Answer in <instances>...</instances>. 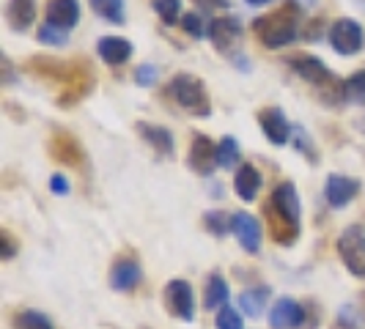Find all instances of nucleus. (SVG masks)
Here are the masks:
<instances>
[{
    "instance_id": "26",
    "label": "nucleus",
    "mask_w": 365,
    "mask_h": 329,
    "mask_svg": "<svg viewBox=\"0 0 365 329\" xmlns=\"http://www.w3.org/2000/svg\"><path fill=\"white\" fill-rule=\"evenodd\" d=\"M14 329H53V321L38 310H19L14 315Z\"/></svg>"
},
{
    "instance_id": "15",
    "label": "nucleus",
    "mask_w": 365,
    "mask_h": 329,
    "mask_svg": "<svg viewBox=\"0 0 365 329\" xmlns=\"http://www.w3.org/2000/svg\"><path fill=\"white\" fill-rule=\"evenodd\" d=\"M269 324H272V329H299L305 324V310L297 299L283 296L274 302L272 313H269Z\"/></svg>"
},
{
    "instance_id": "12",
    "label": "nucleus",
    "mask_w": 365,
    "mask_h": 329,
    "mask_svg": "<svg viewBox=\"0 0 365 329\" xmlns=\"http://www.w3.org/2000/svg\"><path fill=\"white\" fill-rule=\"evenodd\" d=\"M360 195V179H351V176H341V173H332L324 182V198L332 209H344L346 203H351Z\"/></svg>"
},
{
    "instance_id": "6",
    "label": "nucleus",
    "mask_w": 365,
    "mask_h": 329,
    "mask_svg": "<svg viewBox=\"0 0 365 329\" xmlns=\"http://www.w3.org/2000/svg\"><path fill=\"white\" fill-rule=\"evenodd\" d=\"M47 151L58 164H69V167H83L86 164V151L80 146V140L66 129H53Z\"/></svg>"
},
{
    "instance_id": "17",
    "label": "nucleus",
    "mask_w": 365,
    "mask_h": 329,
    "mask_svg": "<svg viewBox=\"0 0 365 329\" xmlns=\"http://www.w3.org/2000/svg\"><path fill=\"white\" fill-rule=\"evenodd\" d=\"M44 14H47V25L69 31L80 22V3L77 0H47Z\"/></svg>"
},
{
    "instance_id": "25",
    "label": "nucleus",
    "mask_w": 365,
    "mask_h": 329,
    "mask_svg": "<svg viewBox=\"0 0 365 329\" xmlns=\"http://www.w3.org/2000/svg\"><path fill=\"white\" fill-rule=\"evenodd\" d=\"M239 157H242V151H239L237 137H234V135L220 137V143H217V167H234V164H239Z\"/></svg>"
},
{
    "instance_id": "10",
    "label": "nucleus",
    "mask_w": 365,
    "mask_h": 329,
    "mask_svg": "<svg viewBox=\"0 0 365 329\" xmlns=\"http://www.w3.org/2000/svg\"><path fill=\"white\" fill-rule=\"evenodd\" d=\"M187 162H190V167L198 176H212L215 167H217V143H212L203 132H195L192 135V143H190Z\"/></svg>"
},
{
    "instance_id": "19",
    "label": "nucleus",
    "mask_w": 365,
    "mask_h": 329,
    "mask_svg": "<svg viewBox=\"0 0 365 329\" xmlns=\"http://www.w3.org/2000/svg\"><path fill=\"white\" fill-rule=\"evenodd\" d=\"M36 19V0H9L6 3V22L11 31H28Z\"/></svg>"
},
{
    "instance_id": "41",
    "label": "nucleus",
    "mask_w": 365,
    "mask_h": 329,
    "mask_svg": "<svg viewBox=\"0 0 365 329\" xmlns=\"http://www.w3.org/2000/svg\"><path fill=\"white\" fill-rule=\"evenodd\" d=\"M245 3H250V6H267V3H272V0H245Z\"/></svg>"
},
{
    "instance_id": "5",
    "label": "nucleus",
    "mask_w": 365,
    "mask_h": 329,
    "mask_svg": "<svg viewBox=\"0 0 365 329\" xmlns=\"http://www.w3.org/2000/svg\"><path fill=\"white\" fill-rule=\"evenodd\" d=\"M338 256L354 277H365V228L351 225L338 239Z\"/></svg>"
},
{
    "instance_id": "39",
    "label": "nucleus",
    "mask_w": 365,
    "mask_h": 329,
    "mask_svg": "<svg viewBox=\"0 0 365 329\" xmlns=\"http://www.w3.org/2000/svg\"><path fill=\"white\" fill-rule=\"evenodd\" d=\"M50 189H53L55 195H66V192H69V182H66V176H63V173H55L53 179H50Z\"/></svg>"
},
{
    "instance_id": "21",
    "label": "nucleus",
    "mask_w": 365,
    "mask_h": 329,
    "mask_svg": "<svg viewBox=\"0 0 365 329\" xmlns=\"http://www.w3.org/2000/svg\"><path fill=\"white\" fill-rule=\"evenodd\" d=\"M269 203H272L277 212H283L292 222L299 225V209H302V206H299V195H297V189H294L292 182L277 184L274 192L269 195Z\"/></svg>"
},
{
    "instance_id": "27",
    "label": "nucleus",
    "mask_w": 365,
    "mask_h": 329,
    "mask_svg": "<svg viewBox=\"0 0 365 329\" xmlns=\"http://www.w3.org/2000/svg\"><path fill=\"white\" fill-rule=\"evenodd\" d=\"M239 305H242V313L247 315H258L267 305V288H247L239 296Z\"/></svg>"
},
{
    "instance_id": "2",
    "label": "nucleus",
    "mask_w": 365,
    "mask_h": 329,
    "mask_svg": "<svg viewBox=\"0 0 365 329\" xmlns=\"http://www.w3.org/2000/svg\"><path fill=\"white\" fill-rule=\"evenodd\" d=\"M253 31H256L258 41L269 50H280V47L297 41V36H299V3L292 0L277 11L256 17L253 19Z\"/></svg>"
},
{
    "instance_id": "4",
    "label": "nucleus",
    "mask_w": 365,
    "mask_h": 329,
    "mask_svg": "<svg viewBox=\"0 0 365 329\" xmlns=\"http://www.w3.org/2000/svg\"><path fill=\"white\" fill-rule=\"evenodd\" d=\"M365 33H363V25L357 19L351 17H341L335 19L329 25L327 38H329V47L335 50L338 55H357L363 50L365 44Z\"/></svg>"
},
{
    "instance_id": "23",
    "label": "nucleus",
    "mask_w": 365,
    "mask_h": 329,
    "mask_svg": "<svg viewBox=\"0 0 365 329\" xmlns=\"http://www.w3.org/2000/svg\"><path fill=\"white\" fill-rule=\"evenodd\" d=\"M228 280L222 277V274H212L209 280H206V291H203V305L209 308V310H220V308H225V302H228Z\"/></svg>"
},
{
    "instance_id": "29",
    "label": "nucleus",
    "mask_w": 365,
    "mask_h": 329,
    "mask_svg": "<svg viewBox=\"0 0 365 329\" xmlns=\"http://www.w3.org/2000/svg\"><path fill=\"white\" fill-rule=\"evenodd\" d=\"M346 102H354V105H365V69L354 72L346 80Z\"/></svg>"
},
{
    "instance_id": "3",
    "label": "nucleus",
    "mask_w": 365,
    "mask_h": 329,
    "mask_svg": "<svg viewBox=\"0 0 365 329\" xmlns=\"http://www.w3.org/2000/svg\"><path fill=\"white\" fill-rule=\"evenodd\" d=\"M168 93L190 115H195V118H209L212 115V99H209V91H206V85L198 77H192V74L187 72L176 74L170 80V85H168Z\"/></svg>"
},
{
    "instance_id": "24",
    "label": "nucleus",
    "mask_w": 365,
    "mask_h": 329,
    "mask_svg": "<svg viewBox=\"0 0 365 329\" xmlns=\"http://www.w3.org/2000/svg\"><path fill=\"white\" fill-rule=\"evenodd\" d=\"M91 9L113 25H124V0H91Z\"/></svg>"
},
{
    "instance_id": "28",
    "label": "nucleus",
    "mask_w": 365,
    "mask_h": 329,
    "mask_svg": "<svg viewBox=\"0 0 365 329\" xmlns=\"http://www.w3.org/2000/svg\"><path fill=\"white\" fill-rule=\"evenodd\" d=\"M154 6V11L160 14V19H163V25H176V22H182V0H154L151 3Z\"/></svg>"
},
{
    "instance_id": "40",
    "label": "nucleus",
    "mask_w": 365,
    "mask_h": 329,
    "mask_svg": "<svg viewBox=\"0 0 365 329\" xmlns=\"http://www.w3.org/2000/svg\"><path fill=\"white\" fill-rule=\"evenodd\" d=\"M0 63H3V85H11V83H14V69H11V61L3 55V58H0Z\"/></svg>"
},
{
    "instance_id": "8",
    "label": "nucleus",
    "mask_w": 365,
    "mask_h": 329,
    "mask_svg": "<svg viewBox=\"0 0 365 329\" xmlns=\"http://www.w3.org/2000/svg\"><path fill=\"white\" fill-rule=\"evenodd\" d=\"M289 69H292L299 80H305L308 85H313V91L324 88L327 83L335 80V74L327 69V63H324V61H319L316 55H308V53L292 55V58H289Z\"/></svg>"
},
{
    "instance_id": "32",
    "label": "nucleus",
    "mask_w": 365,
    "mask_h": 329,
    "mask_svg": "<svg viewBox=\"0 0 365 329\" xmlns=\"http://www.w3.org/2000/svg\"><path fill=\"white\" fill-rule=\"evenodd\" d=\"M217 329H242L245 327V321H242V313L239 310H234V308H220L217 310Z\"/></svg>"
},
{
    "instance_id": "1",
    "label": "nucleus",
    "mask_w": 365,
    "mask_h": 329,
    "mask_svg": "<svg viewBox=\"0 0 365 329\" xmlns=\"http://www.w3.org/2000/svg\"><path fill=\"white\" fill-rule=\"evenodd\" d=\"M28 72L38 74V77H50L55 83H61V93H58V108H74L83 96H88L96 85V74H93L91 63L86 61H55V58H34L25 66Z\"/></svg>"
},
{
    "instance_id": "7",
    "label": "nucleus",
    "mask_w": 365,
    "mask_h": 329,
    "mask_svg": "<svg viewBox=\"0 0 365 329\" xmlns=\"http://www.w3.org/2000/svg\"><path fill=\"white\" fill-rule=\"evenodd\" d=\"M206 36L215 44V50L228 58H234L237 53V44L242 41V22L237 17H217L209 22L206 28Z\"/></svg>"
},
{
    "instance_id": "13",
    "label": "nucleus",
    "mask_w": 365,
    "mask_h": 329,
    "mask_svg": "<svg viewBox=\"0 0 365 329\" xmlns=\"http://www.w3.org/2000/svg\"><path fill=\"white\" fill-rule=\"evenodd\" d=\"M231 234L239 239V244L245 247V253L256 256L261 247V222L247 212H237L231 217Z\"/></svg>"
},
{
    "instance_id": "18",
    "label": "nucleus",
    "mask_w": 365,
    "mask_h": 329,
    "mask_svg": "<svg viewBox=\"0 0 365 329\" xmlns=\"http://www.w3.org/2000/svg\"><path fill=\"white\" fill-rule=\"evenodd\" d=\"M135 129H138V135L143 137V143H148L157 154H163V157H173V154H176V140H173L170 129L148 124V121H138Z\"/></svg>"
},
{
    "instance_id": "11",
    "label": "nucleus",
    "mask_w": 365,
    "mask_h": 329,
    "mask_svg": "<svg viewBox=\"0 0 365 329\" xmlns=\"http://www.w3.org/2000/svg\"><path fill=\"white\" fill-rule=\"evenodd\" d=\"M258 127L272 146H286L292 140V121L280 108H264L258 113Z\"/></svg>"
},
{
    "instance_id": "22",
    "label": "nucleus",
    "mask_w": 365,
    "mask_h": 329,
    "mask_svg": "<svg viewBox=\"0 0 365 329\" xmlns=\"http://www.w3.org/2000/svg\"><path fill=\"white\" fill-rule=\"evenodd\" d=\"M234 189L242 201H256L258 189H261V173H258L253 164L242 162V167L237 170V179H234Z\"/></svg>"
},
{
    "instance_id": "9",
    "label": "nucleus",
    "mask_w": 365,
    "mask_h": 329,
    "mask_svg": "<svg viewBox=\"0 0 365 329\" xmlns=\"http://www.w3.org/2000/svg\"><path fill=\"white\" fill-rule=\"evenodd\" d=\"M165 308L170 315L182 318V321H192L195 315V293H192V286L187 280H170L165 286Z\"/></svg>"
},
{
    "instance_id": "20",
    "label": "nucleus",
    "mask_w": 365,
    "mask_h": 329,
    "mask_svg": "<svg viewBox=\"0 0 365 329\" xmlns=\"http://www.w3.org/2000/svg\"><path fill=\"white\" fill-rule=\"evenodd\" d=\"M96 53H99V58H102L105 63H110V66H121V63H127L129 58H132V44L121 36H105V38H99Z\"/></svg>"
},
{
    "instance_id": "16",
    "label": "nucleus",
    "mask_w": 365,
    "mask_h": 329,
    "mask_svg": "<svg viewBox=\"0 0 365 329\" xmlns=\"http://www.w3.org/2000/svg\"><path fill=\"white\" fill-rule=\"evenodd\" d=\"M143 280V269L135 258H118L110 269V286L115 291H135Z\"/></svg>"
},
{
    "instance_id": "31",
    "label": "nucleus",
    "mask_w": 365,
    "mask_h": 329,
    "mask_svg": "<svg viewBox=\"0 0 365 329\" xmlns=\"http://www.w3.org/2000/svg\"><path fill=\"white\" fill-rule=\"evenodd\" d=\"M36 38L41 44H50V47H63V44L69 41V33L61 31V28H55V25H41Z\"/></svg>"
},
{
    "instance_id": "35",
    "label": "nucleus",
    "mask_w": 365,
    "mask_h": 329,
    "mask_svg": "<svg viewBox=\"0 0 365 329\" xmlns=\"http://www.w3.org/2000/svg\"><path fill=\"white\" fill-rule=\"evenodd\" d=\"M182 28L187 36L192 38H203L206 36V28H203V19L195 14V11H190V14H184L182 17Z\"/></svg>"
},
{
    "instance_id": "36",
    "label": "nucleus",
    "mask_w": 365,
    "mask_h": 329,
    "mask_svg": "<svg viewBox=\"0 0 365 329\" xmlns=\"http://www.w3.org/2000/svg\"><path fill=\"white\" fill-rule=\"evenodd\" d=\"M192 3L203 11H228L231 9V0H192Z\"/></svg>"
},
{
    "instance_id": "14",
    "label": "nucleus",
    "mask_w": 365,
    "mask_h": 329,
    "mask_svg": "<svg viewBox=\"0 0 365 329\" xmlns=\"http://www.w3.org/2000/svg\"><path fill=\"white\" fill-rule=\"evenodd\" d=\"M264 219H267V228H269V234H272V239L277 244H286L289 247V244H294L299 239V225L292 222L283 212H277L269 201L264 206Z\"/></svg>"
},
{
    "instance_id": "38",
    "label": "nucleus",
    "mask_w": 365,
    "mask_h": 329,
    "mask_svg": "<svg viewBox=\"0 0 365 329\" xmlns=\"http://www.w3.org/2000/svg\"><path fill=\"white\" fill-rule=\"evenodd\" d=\"M322 28H324V19H313L305 25V38L308 41H319L322 38Z\"/></svg>"
},
{
    "instance_id": "37",
    "label": "nucleus",
    "mask_w": 365,
    "mask_h": 329,
    "mask_svg": "<svg viewBox=\"0 0 365 329\" xmlns=\"http://www.w3.org/2000/svg\"><path fill=\"white\" fill-rule=\"evenodd\" d=\"M0 241H3V250H0V256L6 258V261L17 256V241L11 239V234H9V231H0Z\"/></svg>"
},
{
    "instance_id": "33",
    "label": "nucleus",
    "mask_w": 365,
    "mask_h": 329,
    "mask_svg": "<svg viewBox=\"0 0 365 329\" xmlns=\"http://www.w3.org/2000/svg\"><path fill=\"white\" fill-rule=\"evenodd\" d=\"M157 77H160V72H157V66H154V63H140V66L132 72V80H135L140 88H151V85H157Z\"/></svg>"
},
{
    "instance_id": "34",
    "label": "nucleus",
    "mask_w": 365,
    "mask_h": 329,
    "mask_svg": "<svg viewBox=\"0 0 365 329\" xmlns=\"http://www.w3.org/2000/svg\"><path fill=\"white\" fill-rule=\"evenodd\" d=\"M294 143H297V151H299V154H305L311 162L319 160V154H316V148H313L311 135H305V129L302 127H294Z\"/></svg>"
},
{
    "instance_id": "30",
    "label": "nucleus",
    "mask_w": 365,
    "mask_h": 329,
    "mask_svg": "<svg viewBox=\"0 0 365 329\" xmlns=\"http://www.w3.org/2000/svg\"><path fill=\"white\" fill-rule=\"evenodd\" d=\"M203 225H206V231H209L212 236H225V234L231 231V217H225L222 212H209V214L203 217Z\"/></svg>"
}]
</instances>
